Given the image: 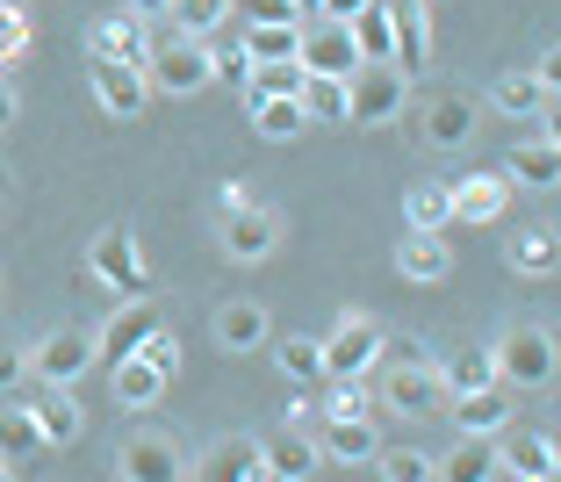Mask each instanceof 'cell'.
Instances as JSON below:
<instances>
[{
    "instance_id": "cell-1",
    "label": "cell",
    "mask_w": 561,
    "mask_h": 482,
    "mask_svg": "<svg viewBox=\"0 0 561 482\" xmlns=\"http://www.w3.org/2000/svg\"><path fill=\"white\" fill-rule=\"evenodd\" d=\"M145 80H151V94H165V101L202 94V87H209V36H165V44H151Z\"/></svg>"
},
{
    "instance_id": "cell-2",
    "label": "cell",
    "mask_w": 561,
    "mask_h": 482,
    "mask_svg": "<svg viewBox=\"0 0 561 482\" xmlns=\"http://www.w3.org/2000/svg\"><path fill=\"white\" fill-rule=\"evenodd\" d=\"M317 346H324V382H367V367L381 360V346H389V338H381L375 317L346 310L324 338H317Z\"/></svg>"
},
{
    "instance_id": "cell-3",
    "label": "cell",
    "mask_w": 561,
    "mask_h": 482,
    "mask_svg": "<svg viewBox=\"0 0 561 482\" xmlns=\"http://www.w3.org/2000/svg\"><path fill=\"white\" fill-rule=\"evenodd\" d=\"M346 94H353V123H367V130H381V123H397L411 108V80L389 58H360L346 72Z\"/></svg>"
},
{
    "instance_id": "cell-4",
    "label": "cell",
    "mask_w": 561,
    "mask_h": 482,
    "mask_svg": "<svg viewBox=\"0 0 561 482\" xmlns=\"http://www.w3.org/2000/svg\"><path fill=\"white\" fill-rule=\"evenodd\" d=\"M490 353H496V382L504 389H547L554 382V332L547 324H512Z\"/></svg>"
},
{
    "instance_id": "cell-5",
    "label": "cell",
    "mask_w": 561,
    "mask_h": 482,
    "mask_svg": "<svg viewBox=\"0 0 561 482\" xmlns=\"http://www.w3.org/2000/svg\"><path fill=\"white\" fill-rule=\"evenodd\" d=\"M216 245H224V260H238V266H260V260H274V245H280V217L266 209V202H245V209H224V223H216Z\"/></svg>"
},
{
    "instance_id": "cell-6",
    "label": "cell",
    "mask_w": 561,
    "mask_h": 482,
    "mask_svg": "<svg viewBox=\"0 0 561 482\" xmlns=\"http://www.w3.org/2000/svg\"><path fill=\"white\" fill-rule=\"evenodd\" d=\"M94 367V332H44L30 346V375L36 382H50V389H80V375Z\"/></svg>"
},
{
    "instance_id": "cell-7",
    "label": "cell",
    "mask_w": 561,
    "mask_h": 482,
    "mask_svg": "<svg viewBox=\"0 0 561 482\" xmlns=\"http://www.w3.org/2000/svg\"><path fill=\"white\" fill-rule=\"evenodd\" d=\"M381 403L397 417H432L446 403V375L432 360H397L389 375H381Z\"/></svg>"
},
{
    "instance_id": "cell-8",
    "label": "cell",
    "mask_w": 561,
    "mask_h": 482,
    "mask_svg": "<svg viewBox=\"0 0 561 482\" xmlns=\"http://www.w3.org/2000/svg\"><path fill=\"white\" fill-rule=\"evenodd\" d=\"M439 411L454 417V433H461V439H504L518 403H512V389H504V382H490V389H468V397H446Z\"/></svg>"
},
{
    "instance_id": "cell-9",
    "label": "cell",
    "mask_w": 561,
    "mask_h": 482,
    "mask_svg": "<svg viewBox=\"0 0 561 482\" xmlns=\"http://www.w3.org/2000/svg\"><path fill=\"white\" fill-rule=\"evenodd\" d=\"M116 475L123 482H181L187 461H181V447H173L165 433H130L116 447Z\"/></svg>"
},
{
    "instance_id": "cell-10",
    "label": "cell",
    "mask_w": 561,
    "mask_h": 482,
    "mask_svg": "<svg viewBox=\"0 0 561 482\" xmlns=\"http://www.w3.org/2000/svg\"><path fill=\"white\" fill-rule=\"evenodd\" d=\"M87 274H94L101 288H116V296H137V288H145V252H137L130 231H101L94 252H87Z\"/></svg>"
},
{
    "instance_id": "cell-11",
    "label": "cell",
    "mask_w": 561,
    "mask_h": 482,
    "mask_svg": "<svg viewBox=\"0 0 561 482\" xmlns=\"http://www.w3.org/2000/svg\"><path fill=\"white\" fill-rule=\"evenodd\" d=\"M476 123H482V108L468 94H432L425 108H417V137H425L432 151H461L468 137H476Z\"/></svg>"
},
{
    "instance_id": "cell-12",
    "label": "cell",
    "mask_w": 561,
    "mask_h": 482,
    "mask_svg": "<svg viewBox=\"0 0 561 482\" xmlns=\"http://www.w3.org/2000/svg\"><path fill=\"white\" fill-rule=\"evenodd\" d=\"M504 202H512V181H504V173H461V181H446L454 223H496Z\"/></svg>"
},
{
    "instance_id": "cell-13",
    "label": "cell",
    "mask_w": 561,
    "mask_h": 482,
    "mask_svg": "<svg viewBox=\"0 0 561 482\" xmlns=\"http://www.w3.org/2000/svg\"><path fill=\"white\" fill-rule=\"evenodd\" d=\"M317 454L339 461V468H375V454H381L375 417H324L317 425Z\"/></svg>"
},
{
    "instance_id": "cell-14",
    "label": "cell",
    "mask_w": 561,
    "mask_h": 482,
    "mask_svg": "<svg viewBox=\"0 0 561 482\" xmlns=\"http://www.w3.org/2000/svg\"><path fill=\"white\" fill-rule=\"evenodd\" d=\"M94 101L108 108V116H145L151 108V80H145V66H116V58H94Z\"/></svg>"
},
{
    "instance_id": "cell-15",
    "label": "cell",
    "mask_w": 561,
    "mask_h": 482,
    "mask_svg": "<svg viewBox=\"0 0 561 482\" xmlns=\"http://www.w3.org/2000/svg\"><path fill=\"white\" fill-rule=\"evenodd\" d=\"M302 72H339V80H346L353 66H360V44H353V30L346 22H324L317 15V30H302Z\"/></svg>"
},
{
    "instance_id": "cell-16",
    "label": "cell",
    "mask_w": 561,
    "mask_h": 482,
    "mask_svg": "<svg viewBox=\"0 0 561 482\" xmlns=\"http://www.w3.org/2000/svg\"><path fill=\"white\" fill-rule=\"evenodd\" d=\"M145 332H159V310H151L145 296H123V310L94 332V360H123V353H137Z\"/></svg>"
},
{
    "instance_id": "cell-17",
    "label": "cell",
    "mask_w": 561,
    "mask_h": 482,
    "mask_svg": "<svg viewBox=\"0 0 561 482\" xmlns=\"http://www.w3.org/2000/svg\"><path fill=\"white\" fill-rule=\"evenodd\" d=\"M397 274H403V282H417V288L446 282V274H454V245H446L439 231H411L397 245Z\"/></svg>"
},
{
    "instance_id": "cell-18",
    "label": "cell",
    "mask_w": 561,
    "mask_h": 482,
    "mask_svg": "<svg viewBox=\"0 0 561 482\" xmlns=\"http://www.w3.org/2000/svg\"><path fill=\"white\" fill-rule=\"evenodd\" d=\"M266 338H274V317L260 310V302H224V310H216V346L224 353H260Z\"/></svg>"
},
{
    "instance_id": "cell-19",
    "label": "cell",
    "mask_w": 561,
    "mask_h": 482,
    "mask_svg": "<svg viewBox=\"0 0 561 482\" xmlns=\"http://www.w3.org/2000/svg\"><path fill=\"white\" fill-rule=\"evenodd\" d=\"M44 397H22L30 403V417H36V433H44V447H72L80 439V397H66V389H50V382H36Z\"/></svg>"
},
{
    "instance_id": "cell-20",
    "label": "cell",
    "mask_w": 561,
    "mask_h": 482,
    "mask_svg": "<svg viewBox=\"0 0 561 482\" xmlns=\"http://www.w3.org/2000/svg\"><path fill=\"white\" fill-rule=\"evenodd\" d=\"M94 58H116V66H145L151 58V22L145 15H130V8H123V15H108L94 30Z\"/></svg>"
},
{
    "instance_id": "cell-21",
    "label": "cell",
    "mask_w": 561,
    "mask_h": 482,
    "mask_svg": "<svg viewBox=\"0 0 561 482\" xmlns=\"http://www.w3.org/2000/svg\"><path fill=\"white\" fill-rule=\"evenodd\" d=\"M36 454H50V447H44V433H36L30 403H8V411H0V475H22Z\"/></svg>"
},
{
    "instance_id": "cell-22",
    "label": "cell",
    "mask_w": 561,
    "mask_h": 482,
    "mask_svg": "<svg viewBox=\"0 0 561 482\" xmlns=\"http://www.w3.org/2000/svg\"><path fill=\"white\" fill-rule=\"evenodd\" d=\"M260 461H266V475L302 482V475H317V468H324V454H317L310 433H280V439H260Z\"/></svg>"
},
{
    "instance_id": "cell-23",
    "label": "cell",
    "mask_w": 561,
    "mask_h": 482,
    "mask_svg": "<svg viewBox=\"0 0 561 482\" xmlns=\"http://www.w3.org/2000/svg\"><path fill=\"white\" fill-rule=\"evenodd\" d=\"M195 475H216V482H260L266 461H260V439H224V447H209L202 461H187Z\"/></svg>"
},
{
    "instance_id": "cell-24",
    "label": "cell",
    "mask_w": 561,
    "mask_h": 482,
    "mask_svg": "<svg viewBox=\"0 0 561 482\" xmlns=\"http://www.w3.org/2000/svg\"><path fill=\"white\" fill-rule=\"evenodd\" d=\"M554 468H561V447H554V433H533V439H518L512 454L496 447V475H518V482H554Z\"/></svg>"
},
{
    "instance_id": "cell-25",
    "label": "cell",
    "mask_w": 561,
    "mask_h": 482,
    "mask_svg": "<svg viewBox=\"0 0 561 482\" xmlns=\"http://www.w3.org/2000/svg\"><path fill=\"white\" fill-rule=\"evenodd\" d=\"M245 108H252V130H260L266 145H296V137L310 130V116H302L296 94H260V101H245Z\"/></svg>"
},
{
    "instance_id": "cell-26",
    "label": "cell",
    "mask_w": 561,
    "mask_h": 482,
    "mask_svg": "<svg viewBox=\"0 0 561 482\" xmlns=\"http://www.w3.org/2000/svg\"><path fill=\"white\" fill-rule=\"evenodd\" d=\"M504 167H512V181H518V187H540V195H547V187H561V145H554V123L540 130V145H518Z\"/></svg>"
},
{
    "instance_id": "cell-27",
    "label": "cell",
    "mask_w": 561,
    "mask_h": 482,
    "mask_svg": "<svg viewBox=\"0 0 561 482\" xmlns=\"http://www.w3.org/2000/svg\"><path fill=\"white\" fill-rule=\"evenodd\" d=\"M302 116L310 123H353V94H346V80L339 72H302Z\"/></svg>"
},
{
    "instance_id": "cell-28",
    "label": "cell",
    "mask_w": 561,
    "mask_h": 482,
    "mask_svg": "<svg viewBox=\"0 0 561 482\" xmlns=\"http://www.w3.org/2000/svg\"><path fill=\"white\" fill-rule=\"evenodd\" d=\"M108 367H116V403L123 411H151V403H159L165 375L145 360V353H123V360H108Z\"/></svg>"
},
{
    "instance_id": "cell-29",
    "label": "cell",
    "mask_w": 561,
    "mask_h": 482,
    "mask_svg": "<svg viewBox=\"0 0 561 482\" xmlns=\"http://www.w3.org/2000/svg\"><path fill=\"white\" fill-rule=\"evenodd\" d=\"M490 108L496 116H540V108H554V94H540V80H533V72H504V80L490 87Z\"/></svg>"
},
{
    "instance_id": "cell-30",
    "label": "cell",
    "mask_w": 561,
    "mask_h": 482,
    "mask_svg": "<svg viewBox=\"0 0 561 482\" xmlns=\"http://www.w3.org/2000/svg\"><path fill=\"white\" fill-rule=\"evenodd\" d=\"M274 360H280V375H288L296 389H317V382H324V346H317L310 332L274 338Z\"/></svg>"
},
{
    "instance_id": "cell-31",
    "label": "cell",
    "mask_w": 561,
    "mask_h": 482,
    "mask_svg": "<svg viewBox=\"0 0 561 482\" xmlns=\"http://www.w3.org/2000/svg\"><path fill=\"white\" fill-rule=\"evenodd\" d=\"M238 44H245L252 66H260V58H296V50H302V22H245Z\"/></svg>"
},
{
    "instance_id": "cell-32",
    "label": "cell",
    "mask_w": 561,
    "mask_h": 482,
    "mask_svg": "<svg viewBox=\"0 0 561 482\" xmlns=\"http://www.w3.org/2000/svg\"><path fill=\"white\" fill-rule=\"evenodd\" d=\"M165 22L173 36H216L231 22V0H165Z\"/></svg>"
},
{
    "instance_id": "cell-33",
    "label": "cell",
    "mask_w": 561,
    "mask_h": 482,
    "mask_svg": "<svg viewBox=\"0 0 561 482\" xmlns=\"http://www.w3.org/2000/svg\"><path fill=\"white\" fill-rule=\"evenodd\" d=\"M554 260H561V238L547 231V223H526V231L512 238V266H518V274H533V282L554 274Z\"/></svg>"
},
{
    "instance_id": "cell-34",
    "label": "cell",
    "mask_w": 561,
    "mask_h": 482,
    "mask_svg": "<svg viewBox=\"0 0 561 482\" xmlns=\"http://www.w3.org/2000/svg\"><path fill=\"white\" fill-rule=\"evenodd\" d=\"M446 375V397H468V389H490L496 382V353H482V346H461L454 360L439 367Z\"/></svg>"
},
{
    "instance_id": "cell-35",
    "label": "cell",
    "mask_w": 561,
    "mask_h": 482,
    "mask_svg": "<svg viewBox=\"0 0 561 482\" xmlns=\"http://www.w3.org/2000/svg\"><path fill=\"white\" fill-rule=\"evenodd\" d=\"M439 475H454V482H490L496 475V439H461V447L446 454V461H432Z\"/></svg>"
},
{
    "instance_id": "cell-36",
    "label": "cell",
    "mask_w": 561,
    "mask_h": 482,
    "mask_svg": "<svg viewBox=\"0 0 561 482\" xmlns=\"http://www.w3.org/2000/svg\"><path fill=\"white\" fill-rule=\"evenodd\" d=\"M403 217H411V231H439V223H454V209H446V181H417L411 195H403Z\"/></svg>"
},
{
    "instance_id": "cell-37",
    "label": "cell",
    "mask_w": 561,
    "mask_h": 482,
    "mask_svg": "<svg viewBox=\"0 0 561 482\" xmlns=\"http://www.w3.org/2000/svg\"><path fill=\"white\" fill-rule=\"evenodd\" d=\"M375 468L389 482H432V475H439V468H432V454H417V447H381Z\"/></svg>"
},
{
    "instance_id": "cell-38",
    "label": "cell",
    "mask_w": 561,
    "mask_h": 482,
    "mask_svg": "<svg viewBox=\"0 0 561 482\" xmlns=\"http://www.w3.org/2000/svg\"><path fill=\"white\" fill-rule=\"evenodd\" d=\"M245 72H252L245 44H224V36H209V80H231V87H245Z\"/></svg>"
},
{
    "instance_id": "cell-39",
    "label": "cell",
    "mask_w": 561,
    "mask_h": 482,
    "mask_svg": "<svg viewBox=\"0 0 561 482\" xmlns=\"http://www.w3.org/2000/svg\"><path fill=\"white\" fill-rule=\"evenodd\" d=\"M22 50H30V22H22L15 0H0V66H15Z\"/></svg>"
},
{
    "instance_id": "cell-40",
    "label": "cell",
    "mask_w": 561,
    "mask_h": 482,
    "mask_svg": "<svg viewBox=\"0 0 561 482\" xmlns=\"http://www.w3.org/2000/svg\"><path fill=\"white\" fill-rule=\"evenodd\" d=\"M324 417H367V382H331Z\"/></svg>"
},
{
    "instance_id": "cell-41",
    "label": "cell",
    "mask_w": 561,
    "mask_h": 482,
    "mask_svg": "<svg viewBox=\"0 0 561 482\" xmlns=\"http://www.w3.org/2000/svg\"><path fill=\"white\" fill-rule=\"evenodd\" d=\"M137 353H145V360L159 367L165 382H173V367H181V346H173V338H165V324H159V332H145V346H137Z\"/></svg>"
},
{
    "instance_id": "cell-42",
    "label": "cell",
    "mask_w": 561,
    "mask_h": 482,
    "mask_svg": "<svg viewBox=\"0 0 561 482\" xmlns=\"http://www.w3.org/2000/svg\"><path fill=\"white\" fill-rule=\"evenodd\" d=\"M231 8H245V22H302L296 0H231Z\"/></svg>"
},
{
    "instance_id": "cell-43",
    "label": "cell",
    "mask_w": 561,
    "mask_h": 482,
    "mask_svg": "<svg viewBox=\"0 0 561 482\" xmlns=\"http://www.w3.org/2000/svg\"><path fill=\"white\" fill-rule=\"evenodd\" d=\"M22 375H30V353H22V346H0V397H8V389H22Z\"/></svg>"
},
{
    "instance_id": "cell-44",
    "label": "cell",
    "mask_w": 561,
    "mask_h": 482,
    "mask_svg": "<svg viewBox=\"0 0 561 482\" xmlns=\"http://www.w3.org/2000/svg\"><path fill=\"white\" fill-rule=\"evenodd\" d=\"M360 8H367V0H317V15H324V22H353Z\"/></svg>"
},
{
    "instance_id": "cell-45",
    "label": "cell",
    "mask_w": 561,
    "mask_h": 482,
    "mask_svg": "<svg viewBox=\"0 0 561 482\" xmlns=\"http://www.w3.org/2000/svg\"><path fill=\"white\" fill-rule=\"evenodd\" d=\"M310 425H317V411H310V389H302V397L288 403V433H310Z\"/></svg>"
},
{
    "instance_id": "cell-46",
    "label": "cell",
    "mask_w": 561,
    "mask_h": 482,
    "mask_svg": "<svg viewBox=\"0 0 561 482\" xmlns=\"http://www.w3.org/2000/svg\"><path fill=\"white\" fill-rule=\"evenodd\" d=\"M15 116H22V108H15V87H8V80H0V137H8V130H15Z\"/></svg>"
},
{
    "instance_id": "cell-47",
    "label": "cell",
    "mask_w": 561,
    "mask_h": 482,
    "mask_svg": "<svg viewBox=\"0 0 561 482\" xmlns=\"http://www.w3.org/2000/svg\"><path fill=\"white\" fill-rule=\"evenodd\" d=\"M533 80H540V94H554V80H561V66H554V50H547L540 66H533Z\"/></svg>"
},
{
    "instance_id": "cell-48",
    "label": "cell",
    "mask_w": 561,
    "mask_h": 482,
    "mask_svg": "<svg viewBox=\"0 0 561 482\" xmlns=\"http://www.w3.org/2000/svg\"><path fill=\"white\" fill-rule=\"evenodd\" d=\"M216 202H224V209H245L252 187H245V181H224V195H216Z\"/></svg>"
},
{
    "instance_id": "cell-49",
    "label": "cell",
    "mask_w": 561,
    "mask_h": 482,
    "mask_svg": "<svg viewBox=\"0 0 561 482\" xmlns=\"http://www.w3.org/2000/svg\"><path fill=\"white\" fill-rule=\"evenodd\" d=\"M130 15H145V22H151V15H165V0H130Z\"/></svg>"
},
{
    "instance_id": "cell-50",
    "label": "cell",
    "mask_w": 561,
    "mask_h": 482,
    "mask_svg": "<svg viewBox=\"0 0 561 482\" xmlns=\"http://www.w3.org/2000/svg\"><path fill=\"white\" fill-rule=\"evenodd\" d=\"M296 8H302V15H317V0H296Z\"/></svg>"
}]
</instances>
